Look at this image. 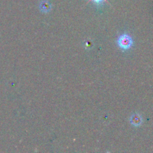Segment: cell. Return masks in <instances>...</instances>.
<instances>
[{"instance_id":"obj_1","label":"cell","mask_w":153,"mask_h":153,"mask_svg":"<svg viewBox=\"0 0 153 153\" xmlns=\"http://www.w3.org/2000/svg\"><path fill=\"white\" fill-rule=\"evenodd\" d=\"M117 45L123 50H128L132 46L133 40L128 34H121L117 39Z\"/></svg>"},{"instance_id":"obj_2","label":"cell","mask_w":153,"mask_h":153,"mask_svg":"<svg viewBox=\"0 0 153 153\" xmlns=\"http://www.w3.org/2000/svg\"><path fill=\"white\" fill-rule=\"evenodd\" d=\"M130 122H131V125L134 126H139L142 123V117L137 114H134L130 118Z\"/></svg>"},{"instance_id":"obj_3","label":"cell","mask_w":153,"mask_h":153,"mask_svg":"<svg viewBox=\"0 0 153 153\" xmlns=\"http://www.w3.org/2000/svg\"><path fill=\"white\" fill-rule=\"evenodd\" d=\"M40 9L41 11L47 13V12L50 11L51 4L48 1H43L40 4Z\"/></svg>"},{"instance_id":"obj_4","label":"cell","mask_w":153,"mask_h":153,"mask_svg":"<svg viewBox=\"0 0 153 153\" xmlns=\"http://www.w3.org/2000/svg\"><path fill=\"white\" fill-rule=\"evenodd\" d=\"M91 1H94V3H95L97 5H101V4H102L103 2L105 1L106 0H91Z\"/></svg>"}]
</instances>
